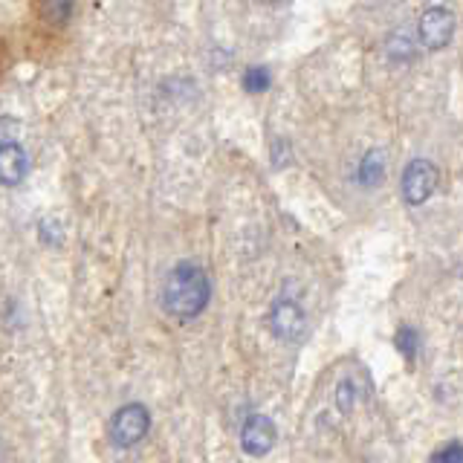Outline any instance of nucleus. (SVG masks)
I'll list each match as a JSON object with an SVG mask.
<instances>
[{
	"label": "nucleus",
	"mask_w": 463,
	"mask_h": 463,
	"mask_svg": "<svg viewBox=\"0 0 463 463\" xmlns=\"http://www.w3.org/2000/svg\"><path fill=\"white\" fill-rule=\"evenodd\" d=\"M388 55L394 58V61H405V58H411L414 52V41H411V35H405V33H397L394 38H391V43H388Z\"/></svg>",
	"instance_id": "9d476101"
},
{
	"label": "nucleus",
	"mask_w": 463,
	"mask_h": 463,
	"mask_svg": "<svg viewBox=\"0 0 463 463\" xmlns=\"http://www.w3.org/2000/svg\"><path fill=\"white\" fill-rule=\"evenodd\" d=\"M212 296V284L209 275L203 272L197 264H180L168 272L165 287H163V307L165 313H171L174 318H188L200 316L206 310Z\"/></svg>",
	"instance_id": "f257e3e1"
},
{
	"label": "nucleus",
	"mask_w": 463,
	"mask_h": 463,
	"mask_svg": "<svg viewBox=\"0 0 463 463\" xmlns=\"http://www.w3.org/2000/svg\"><path fill=\"white\" fill-rule=\"evenodd\" d=\"M148 429H151L148 409L139 405V402H128L110 420V440L116 446H122V449L137 446L145 438V434H148Z\"/></svg>",
	"instance_id": "f03ea898"
},
{
	"label": "nucleus",
	"mask_w": 463,
	"mask_h": 463,
	"mask_svg": "<svg viewBox=\"0 0 463 463\" xmlns=\"http://www.w3.org/2000/svg\"><path fill=\"white\" fill-rule=\"evenodd\" d=\"M394 342H397V351H400L402 356L414 359V354H417V333H414L411 327H400Z\"/></svg>",
	"instance_id": "9b49d317"
},
{
	"label": "nucleus",
	"mask_w": 463,
	"mask_h": 463,
	"mask_svg": "<svg viewBox=\"0 0 463 463\" xmlns=\"http://www.w3.org/2000/svg\"><path fill=\"white\" fill-rule=\"evenodd\" d=\"M275 438H279L275 423L269 417H260V414L250 417L241 429V446H243L246 455H267L275 443Z\"/></svg>",
	"instance_id": "423d86ee"
},
{
	"label": "nucleus",
	"mask_w": 463,
	"mask_h": 463,
	"mask_svg": "<svg viewBox=\"0 0 463 463\" xmlns=\"http://www.w3.org/2000/svg\"><path fill=\"white\" fill-rule=\"evenodd\" d=\"M438 188V168L429 159H414L402 171V197L409 206H423Z\"/></svg>",
	"instance_id": "7ed1b4c3"
},
{
	"label": "nucleus",
	"mask_w": 463,
	"mask_h": 463,
	"mask_svg": "<svg viewBox=\"0 0 463 463\" xmlns=\"http://www.w3.org/2000/svg\"><path fill=\"white\" fill-rule=\"evenodd\" d=\"M431 460H438V463H443V460H463V446L460 443H449L446 449H438V452L431 455Z\"/></svg>",
	"instance_id": "f8f14e48"
},
{
	"label": "nucleus",
	"mask_w": 463,
	"mask_h": 463,
	"mask_svg": "<svg viewBox=\"0 0 463 463\" xmlns=\"http://www.w3.org/2000/svg\"><path fill=\"white\" fill-rule=\"evenodd\" d=\"M267 4H272V6H281V4H287V0H267Z\"/></svg>",
	"instance_id": "ddd939ff"
},
{
	"label": "nucleus",
	"mask_w": 463,
	"mask_h": 463,
	"mask_svg": "<svg viewBox=\"0 0 463 463\" xmlns=\"http://www.w3.org/2000/svg\"><path fill=\"white\" fill-rule=\"evenodd\" d=\"M269 87V70L267 67H252L243 76V90L246 93H264Z\"/></svg>",
	"instance_id": "1a4fd4ad"
},
{
	"label": "nucleus",
	"mask_w": 463,
	"mask_h": 463,
	"mask_svg": "<svg viewBox=\"0 0 463 463\" xmlns=\"http://www.w3.org/2000/svg\"><path fill=\"white\" fill-rule=\"evenodd\" d=\"M29 171V156L18 142H0V185H21Z\"/></svg>",
	"instance_id": "0eeeda50"
},
{
	"label": "nucleus",
	"mask_w": 463,
	"mask_h": 463,
	"mask_svg": "<svg viewBox=\"0 0 463 463\" xmlns=\"http://www.w3.org/2000/svg\"><path fill=\"white\" fill-rule=\"evenodd\" d=\"M359 185L365 188H376L385 180V151L383 148H371L359 163V174H356Z\"/></svg>",
	"instance_id": "6e6552de"
},
{
	"label": "nucleus",
	"mask_w": 463,
	"mask_h": 463,
	"mask_svg": "<svg viewBox=\"0 0 463 463\" xmlns=\"http://www.w3.org/2000/svg\"><path fill=\"white\" fill-rule=\"evenodd\" d=\"M417 33L426 50H443L449 47V41L455 35V14L443 6H431L423 18H420Z\"/></svg>",
	"instance_id": "39448f33"
},
{
	"label": "nucleus",
	"mask_w": 463,
	"mask_h": 463,
	"mask_svg": "<svg viewBox=\"0 0 463 463\" xmlns=\"http://www.w3.org/2000/svg\"><path fill=\"white\" fill-rule=\"evenodd\" d=\"M269 327L281 342H298L307 330V318L293 298H279L269 310Z\"/></svg>",
	"instance_id": "20e7f679"
}]
</instances>
